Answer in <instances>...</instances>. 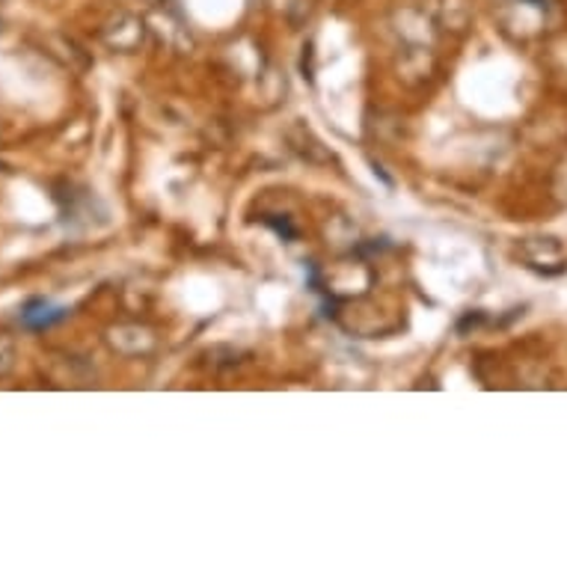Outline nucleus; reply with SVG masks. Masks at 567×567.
I'll return each mask as SVG.
<instances>
[{"instance_id":"nucleus-1","label":"nucleus","mask_w":567,"mask_h":567,"mask_svg":"<svg viewBox=\"0 0 567 567\" xmlns=\"http://www.w3.org/2000/svg\"><path fill=\"white\" fill-rule=\"evenodd\" d=\"M547 0H505L499 10V24L517 42H529V39H538L547 28Z\"/></svg>"},{"instance_id":"nucleus-2","label":"nucleus","mask_w":567,"mask_h":567,"mask_svg":"<svg viewBox=\"0 0 567 567\" xmlns=\"http://www.w3.org/2000/svg\"><path fill=\"white\" fill-rule=\"evenodd\" d=\"M150 39V24L134 12H116L102 28V42L113 54H137Z\"/></svg>"},{"instance_id":"nucleus-3","label":"nucleus","mask_w":567,"mask_h":567,"mask_svg":"<svg viewBox=\"0 0 567 567\" xmlns=\"http://www.w3.org/2000/svg\"><path fill=\"white\" fill-rule=\"evenodd\" d=\"M392 30L404 48H434L437 42V21L422 7H404L392 16Z\"/></svg>"},{"instance_id":"nucleus-4","label":"nucleus","mask_w":567,"mask_h":567,"mask_svg":"<svg viewBox=\"0 0 567 567\" xmlns=\"http://www.w3.org/2000/svg\"><path fill=\"white\" fill-rule=\"evenodd\" d=\"M520 259L526 268L544 277H558L567 270V252L556 238H526L520 241Z\"/></svg>"},{"instance_id":"nucleus-5","label":"nucleus","mask_w":567,"mask_h":567,"mask_svg":"<svg viewBox=\"0 0 567 567\" xmlns=\"http://www.w3.org/2000/svg\"><path fill=\"white\" fill-rule=\"evenodd\" d=\"M107 344L122 357H146L158 348V336L146 324H116L107 330Z\"/></svg>"},{"instance_id":"nucleus-6","label":"nucleus","mask_w":567,"mask_h":567,"mask_svg":"<svg viewBox=\"0 0 567 567\" xmlns=\"http://www.w3.org/2000/svg\"><path fill=\"white\" fill-rule=\"evenodd\" d=\"M286 143H289V150L298 155L300 161H307L312 167H324L333 161V152H327V146L318 140V134L309 128L303 120H295L286 128Z\"/></svg>"},{"instance_id":"nucleus-7","label":"nucleus","mask_w":567,"mask_h":567,"mask_svg":"<svg viewBox=\"0 0 567 567\" xmlns=\"http://www.w3.org/2000/svg\"><path fill=\"white\" fill-rule=\"evenodd\" d=\"M434 75V51L431 48H404L401 45L399 78L404 84H425Z\"/></svg>"},{"instance_id":"nucleus-8","label":"nucleus","mask_w":567,"mask_h":567,"mask_svg":"<svg viewBox=\"0 0 567 567\" xmlns=\"http://www.w3.org/2000/svg\"><path fill=\"white\" fill-rule=\"evenodd\" d=\"M431 16H434L440 30H449V33L461 37V33L473 28V0H437Z\"/></svg>"},{"instance_id":"nucleus-9","label":"nucleus","mask_w":567,"mask_h":567,"mask_svg":"<svg viewBox=\"0 0 567 567\" xmlns=\"http://www.w3.org/2000/svg\"><path fill=\"white\" fill-rule=\"evenodd\" d=\"M324 235L327 244H330L336 252H353L363 247V241H360V226L353 224V220H348L344 215L333 217V220L324 226Z\"/></svg>"},{"instance_id":"nucleus-10","label":"nucleus","mask_w":567,"mask_h":567,"mask_svg":"<svg viewBox=\"0 0 567 567\" xmlns=\"http://www.w3.org/2000/svg\"><path fill=\"white\" fill-rule=\"evenodd\" d=\"M69 316L65 309L60 307H51L48 300H33L24 312H21V318H24V324L33 327V330H42V327H51L56 324V321H63V318Z\"/></svg>"},{"instance_id":"nucleus-11","label":"nucleus","mask_w":567,"mask_h":567,"mask_svg":"<svg viewBox=\"0 0 567 567\" xmlns=\"http://www.w3.org/2000/svg\"><path fill=\"white\" fill-rule=\"evenodd\" d=\"M12 369H16V342L0 333V378H7Z\"/></svg>"},{"instance_id":"nucleus-12","label":"nucleus","mask_w":567,"mask_h":567,"mask_svg":"<svg viewBox=\"0 0 567 567\" xmlns=\"http://www.w3.org/2000/svg\"><path fill=\"white\" fill-rule=\"evenodd\" d=\"M143 3H146V7H155V10H158V7H167L169 0H143Z\"/></svg>"},{"instance_id":"nucleus-13","label":"nucleus","mask_w":567,"mask_h":567,"mask_svg":"<svg viewBox=\"0 0 567 567\" xmlns=\"http://www.w3.org/2000/svg\"><path fill=\"white\" fill-rule=\"evenodd\" d=\"M3 28H7V21H3V16H0V33H3Z\"/></svg>"},{"instance_id":"nucleus-14","label":"nucleus","mask_w":567,"mask_h":567,"mask_svg":"<svg viewBox=\"0 0 567 567\" xmlns=\"http://www.w3.org/2000/svg\"><path fill=\"white\" fill-rule=\"evenodd\" d=\"M0 169H7V167H0Z\"/></svg>"}]
</instances>
